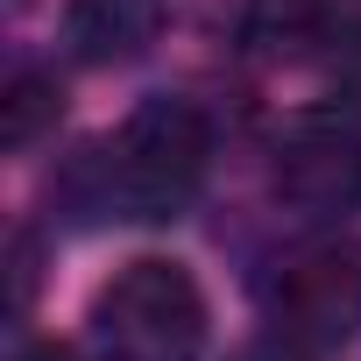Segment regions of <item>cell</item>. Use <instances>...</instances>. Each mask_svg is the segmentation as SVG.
<instances>
[{
  "mask_svg": "<svg viewBox=\"0 0 361 361\" xmlns=\"http://www.w3.org/2000/svg\"><path fill=\"white\" fill-rule=\"evenodd\" d=\"M206 149H213V135L192 99H142L121 121V135L99 149L106 206H121L128 220H170L199 192Z\"/></svg>",
  "mask_w": 361,
  "mask_h": 361,
  "instance_id": "obj_1",
  "label": "cell"
},
{
  "mask_svg": "<svg viewBox=\"0 0 361 361\" xmlns=\"http://www.w3.org/2000/svg\"><path fill=\"white\" fill-rule=\"evenodd\" d=\"M92 340L106 361H199L206 354V298L185 262L135 255L92 298Z\"/></svg>",
  "mask_w": 361,
  "mask_h": 361,
  "instance_id": "obj_2",
  "label": "cell"
},
{
  "mask_svg": "<svg viewBox=\"0 0 361 361\" xmlns=\"http://www.w3.org/2000/svg\"><path fill=\"white\" fill-rule=\"evenodd\" d=\"M276 192L312 220L354 213L361 206V121L340 106L298 114L290 135L276 142Z\"/></svg>",
  "mask_w": 361,
  "mask_h": 361,
  "instance_id": "obj_3",
  "label": "cell"
},
{
  "mask_svg": "<svg viewBox=\"0 0 361 361\" xmlns=\"http://www.w3.org/2000/svg\"><path fill=\"white\" fill-rule=\"evenodd\" d=\"M276 326L298 347H347L361 333V241H326L298 255L276 283Z\"/></svg>",
  "mask_w": 361,
  "mask_h": 361,
  "instance_id": "obj_4",
  "label": "cell"
},
{
  "mask_svg": "<svg viewBox=\"0 0 361 361\" xmlns=\"http://www.w3.org/2000/svg\"><path fill=\"white\" fill-rule=\"evenodd\" d=\"M163 8L156 0H71V15H64V36L85 64H121L135 50H149Z\"/></svg>",
  "mask_w": 361,
  "mask_h": 361,
  "instance_id": "obj_5",
  "label": "cell"
},
{
  "mask_svg": "<svg viewBox=\"0 0 361 361\" xmlns=\"http://www.w3.org/2000/svg\"><path fill=\"white\" fill-rule=\"evenodd\" d=\"M319 29V0H241V36L269 57H290Z\"/></svg>",
  "mask_w": 361,
  "mask_h": 361,
  "instance_id": "obj_6",
  "label": "cell"
},
{
  "mask_svg": "<svg viewBox=\"0 0 361 361\" xmlns=\"http://www.w3.org/2000/svg\"><path fill=\"white\" fill-rule=\"evenodd\" d=\"M57 85L43 78V71H15L8 78V99H0V135H8V149H29L50 121H57Z\"/></svg>",
  "mask_w": 361,
  "mask_h": 361,
  "instance_id": "obj_7",
  "label": "cell"
},
{
  "mask_svg": "<svg viewBox=\"0 0 361 361\" xmlns=\"http://www.w3.org/2000/svg\"><path fill=\"white\" fill-rule=\"evenodd\" d=\"M22 361H78V354H71V347H57V340H43V347H29Z\"/></svg>",
  "mask_w": 361,
  "mask_h": 361,
  "instance_id": "obj_8",
  "label": "cell"
},
{
  "mask_svg": "<svg viewBox=\"0 0 361 361\" xmlns=\"http://www.w3.org/2000/svg\"><path fill=\"white\" fill-rule=\"evenodd\" d=\"M241 361H298V354H283V347H248Z\"/></svg>",
  "mask_w": 361,
  "mask_h": 361,
  "instance_id": "obj_9",
  "label": "cell"
}]
</instances>
